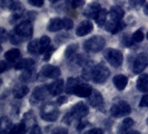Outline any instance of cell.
I'll list each match as a JSON object with an SVG mask.
<instances>
[{
	"label": "cell",
	"mask_w": 148,
	"mask_h": 134,
	"mask_svg": "<svg viewBox=\"0 0 148 134\" xmlns=\"http://www.w3.org/2000/svg\"><path fill=\"white\" fill-rule=\"evenodd\" d=\"M88 112L89 110L87 105H85L84 103H78L75 105L71 108V111L64 117V121L67 124H70L71 121H74V119H82V117H85L88 114Z\"/></svg>",
	"instance_id": "1"
},
{
	"label": "cell",
	"mask_w": 148,
	"mask_h": 134,
	"mask_svg": "<svg viewBox=\"0 0 148 134\" xmlns=\"http://www.w3.org/2000/svg\"><path fill=\"white\" fill-rule=\"evenodd\" d=\"M84 47L87 52H98L103 50V48L105 47V39L101 36H94V37L89 38L88 40H86Z\"/></svg>",
	"instance_id": "2"
},
{
	"label": "cell",
	"mask_w": 148,
	"mask_h": 134,
	"mask_svg": "<svg viewBox=\"0 0 148 134\" xmlns=\"http://www.w3.org/2000/svg\"><path fill=\"white\" fill-rule=\"evenodd\" d=\"M14 30H15L16 34L21 38L22 40L30 39L31 36H32V31H34L32 25H31L30 20H26V21H22L20 23H18Z\"/></svg>",
	"instance_id": "3"
},
{
	"label": "cell",
	"mask_w": 148,
	"mask_h": 134,
	"mask_svg": "<svg viewBox=\"0 0 148 134\" xmlns=\"http://www.w3.org/2000/svg\"><path fill=\"white\" fill-rule=\"evenodd\" d=\"M58 115H59V111L53 103H47L41 108V119L45 121L52 122V121L57 119Z\"/></svg>",
	"instance_id": "4"
},
{
	"label": "cell",
	"mask_w": 148,
	"mask_h": 134,
	"mask_svg": "<svg viewBox=\"0 0 148 134\" xmlns=\"http://www.w3.org/2000/svg\"><path fill=\"white\" fill-rule=\"evenodd\" d=\"M105 58L114 67H119L123 64V59H124L123 54L117 49H112V48H108L105 52Z\"/></svg>",
	"instance_id": "5"
},
{
	"label": "cell",
	"mask_w": 148,
	"mask_h": 134,
	"mask_svg": "<svg viewBox=\"0 0 148 134\" xmlns=\"http://www.w3.org/2000/svg\"><path fill=\"white\" fill-rule=\"evenodd\" d=\"M109 74H110V72H109V69L107 67L105 66V65H103V64H98L95 67L92 81L95 83H97V84H101V83H104L108 78Z\"/></svg>",
	"instance_id": "6"
},
{
	"label": "cell",
	"mask_w": 148,
	"mask_h": 134,
	"mask_svg": "<svg viewBox=\"0 0 148 134\" xmlns=\"http://www.w3.org/2000/svg\"><path fill=\"white\" fill-rule=\"evenodd\" d=\"M130 114V106L126 102H118L111 107V115L114 117H123Z\"/></svg>",
	"instance_id": "7"
},
{
	"label": "cell",
	"mask_w": 148,
	"mask_h": 134,
	"mask_svg": "<svg viewBox=\"0 0 148 134\" xmlns=\"http://www.w3.org/2000/svg\"><path fill=\"white\" fill-rule=\"evenodd\" d=\"M148 65V55L143 52L137 56V58L135 59L133 65V72L135 74H139L141 73Z\"/></svg>",
	"instance_id": "8"
},
{
	"label": "cell",
	"mask_w": 148,
	"mask_h": 134,
	"mask_svg": "<svg viewBox=\"0 0 148 134\" xmlns=\"http://www.w3.org/2000/svg\"><path fill=\"white\" fill-rule=\"evenodd\" d=\"M0 3H1V7L3 9H8V10L14 11L15 14L22 15L23 8H22L21 2L19 0H1Z\"/></svg>",
	"instance_id": "9"
},
{
	"label": "cell",
	"mask_w": 148,
	"mask_h": 134,
	"mask_svg": "<svg viewBox=\"0 0 148 134\" xmlns=\"http://www.w3.org/2000/svg\"><path fill=\"white\" fill-rule=\"evenodd\" d=\"M49 95H51V93H50L48 86H39V87H37V88L34 90V93H32V99H35L37 102L44 101Z\"/></svg>",
	"instance_id": "10"
},
{
	"label": "cell",
	"mask_w": 148,
	"mask_h": 134,
	"mask_svg": "<svg viewBox=\"0 0 148 134\" xmlns=\"http://www.w3.org/2000/svg\"><path fill=\"white\" fill-rule=\"evenodd\" d=\"M40 74H41V76L46 77V78H56V77H59L60 69L57 66L47 65V66L42 67Z\"/></svg>",
	"instance_id": "11"
},
{
	"label": "cell",
	"mask_w": 148,
	"mask_h": 134,
	"mask_svg": "<svg viewBox=\"0 0 148 134\" xmlns=\"http://www.w3.org/2000/svg\"><path fill=\"white\" fill-rule=\"evenodd\" d=\"M125 28V23L121 21H115V20H111L109 19L108 21H107V25H106V30L107 31H109L111 34H118L119 31H121V30Z\"/></svg>",
	"instance_id": "12"
},
{
	"label": "cell",
	"mask_w": 148,
	"mask_h": 134,
	"mask_svg": "<svg viewBox=\"0 0 148 134\" xmlns=\"http://www.w3.org/2000/svg\"><path fill=\"white\" fill-rule=\"evenodd\" d=\"M100 10H101L100 5L94 2V3H90L88 7L85 9L84 15L86 16L87 18H94V19H96V17L98 16V14L100 12Z\"/></svg>",
	"instance_id": "13"
},
{
	"label": "cell",
	"mask_w": 148,
	"mask_h": 134,
	"mask_svg": "<svg viewBox=\"0 0 148 134\" xmlns=\"http://www.w3.org/2000/svg\"><path fill=\"white\" fill-rule=\"evenodd\" d=\"M92 93V89L91 87L87 85V84H78V86L76 87L75 89V93L76 94V96L78 97H89L90 96V94Z\"/></svg>",
	"instance_id": "14"
},
{
	"label": "cell",
	"mask_w": 148,
	"mask_h": 134,
	"mask_svg": "<svg viewBox=\"0 0 148 134\" xmlns=\"http://www.w3.org/2000/svg\"><path fill=\"white\" fill-rule=\"evenodd\" d=\"M92 23L89 21V20H85L82 21L78 27H77V30H76V34L77 36H86L87 34H89L91 30H92Z\"/></svg>",
	"instance_id": "15"
},
{
	"label": "cell",
	"mask_w": 148,
	"mask_h": 134,
	"mask_svg": "<svg viewBox=\"0 0 148 134\" xmlns=\"http://www.w3.org/2000/svg\"><path fill=\"white\" fill-rule=\"evenodd\" d=\"M89 104L91 105L92 107H100L103 103H104V99H103V96L97 90H92V93L90 94V96L88 97Z\"/></svg>",
	"instance_id": "16"
},
{
	"label": "cell",
	"mask_w": 148,
	"mask_h": 134,
	"mask_svg": "<svg viewBox=\"0 0 148 134\" xmlns=\"http://www.w3.org/2000/svg\"><path fill=\"white\" fill-rule=\"evenodd\" d=\"M48 87H49L51 95H59L62 93V89H64V81L62 79H56L51 84H49Z\"/></svg>",
	"instance_id": "17"
},
{
	"label": "cell",
	"mask_w": 148,
	"mask_h": 134,
	"mask_svg": "<svg viewBox=\"0 0 148 134\" xmlns=\"http://www.w3.org/2000/svg\"><path fill=\"white\" fill-rule=\"evenodd\" d=\"M95 67L96 65L91 61H88L84 68H82V77L84 79L89 81V79H92V76H94V72H95Z\"/></svg>",
	"instance_id": "18"
},
{
	"label": "cell",
	"mask_w": 148,
	"mask_h": 134,
	"mask_svg": "<svg viewBox=\"0 0 148 134\" xmlns=\"http://www.w3.org/2000/svg\"><path fill=\"white\" fill-rule=\"evenodd\" d=\"M128 84V78L125 75H116L114 77V85L116 86V88L119 89V90H123L125 89V87Z\"/></svg>",
	"instance_id": "19"
},
{
	"label": "cell",
	"mask_w": 148,
	"mask_h": 134,
	"mask_svg": "<svg viewBox=\"0 0 148 134\" xmlns=\"http://www.w3.org/2000/svg\"><path fill=\"white\" fill-rule=\"evenodd\" d=\"M64 27V20H61L59 18H53L48 23V30L49 31H59Z\"/></svg>",
	"instance_id": "20"
},
{
	"label": "cell",
	"mask_w": 148,
	"mask_h": 134,
	"mask_svg": "<svg viewBox=\"0 0 148 134\" xmlns=\"http://www.w3.org/2000/svg\"><path fill=\"white\" fill-rule=\"evenodd\" d=\"M124 17V10L120 7H112L109 11V19L115 21H120Z\"/></svg>",
	"instance_id": "21"
},
{
	"label": "cell",
	"mask_w": 148,
	"mask_h": 134,
	"mask_svg": "<svg viewBox=\"0 0 148 134\" xmlns=\"http://www.w3.org/2000/svg\"><path fill=\"white\" fill-rule=\"evenodd\" d=\"M35 77H36V72L34 70L32 67H30V68L25 69V72L20 76V79L23 83H28V82H32L35 79Z\"/></svg>",
	"instance_id": "22"
},
{
	"label": "cell",
	"mask_w": 148,
	"mask_h": 134,
	"mask_svg": "<svg viewBox=\"0 0 148 134\" xmlns=\"http://www.w3.org/2000/svg\"><path fill=\"white\" fill-rule=\"evenodd\" d=\"M137 88L140 92H148V74H143L137 81Z\"/></svg>",
	"instance_id": "23"
},
{
	"label": "cell",
	"mask_w": 148,
	"mask_h": 134,
	"mask_svg": "<svg viewBox=\"0 0 148 134\" xmlns=\"http://www.w3.org/2000/svg\"><path fill=\"white\" fill-rule=\"evenodd\" d=\"M19 57H20V52L18 50V49H10V50H8L6 54H5V58L8 60V61H10V63H15L17 60L19 59Z\"/></svg>",
	"instance_id": "24"
},
{
	"label": "cell",
	"mask_w": 148,
	"mask_h": 134,
	"mask_svg": "<svg viewBox=\"0 0 148 134\" xmlns=\"http://www.w3.org/2000/svg\"><path fill=\"white\" fill-rule=\"evenodd\" d=\"M78 84H80L79 79L75 78V77H71L67 81V85H66V93L67 94H73L75 93V89L78 86Z\"/></svg>",
	"instance_id": "25"
},
{
	"label": "cell",
	"mask_w": 148,
	"mask_h": 134,
	"mask_svg": "<svg viewBox=\"0 0 148 134\" xmlns=\"http://www.w3.org/2000/svg\"><path fill=\"white\" fill-rule=\"evenodd\" d=\"M28 50L30 54H34V55H38V54H41V46H40V40H32L30 41L28 45Z\"/></svg>",
	"instance_id": "26"
},
{
	"label": "cell",
	"mask_w": 148,
	"mask_h": 134,
	"mask_svg": "<svg viewBox=\"0 0 148 134\" xmlns=\"http://www.w3.org/2000/svg\"><path fill=\"white\" fill-rule=\"evenodd\" d=\"M29 92L28 86H25V85H19V86H16L14 88V95L16 98H22L25 95H27Z\"/></svg>",
	"instance_id": "27"
},
{
	"label": "cell",
	"mask_w": 148,
	"mask_h": 134,
	"mask_svg": "<svg viewBox=\"0 0 148 134\" xmlns=\"http://www.w3.org/2000/svg\"><path fill=\"white\" fill-rule=\"evenodd\" d=\"M35 64V60L30 59V58H27V59H21L20 61H18L15 65L16 69H27V68H30V67L34 66Z\"/></svg>",
	"instance_id": "28"
},
{
	"label": "cell",
	"mask_w": 148,
	"mask_h": 134,
	"mask_svg": "<svg viewBox=\"0 0 148 134\" xmlns=\"http://www.w3.org/2000/svg\"><path fill=\"white\" fill-rule=\"evenodd\" d=\"M106 19H107V10H106V9H101L95 20H96L97 25H98L99 27H103L104 23H106Z\"/></svg>",
	"instance_id": "29"
},
{
	"label": "cell",
	"mask_w": 148,
	"mask_h": 134,
	"mask_svg": "<svg viewBox=\"0 0 148 134\" xmlns=\"http://www.w3.org/2000/svg\"><path fill=\"white\" fill-rule=\"evenodd\" d=\"M11 121L7 117H2L1 119V127H0V132L1 133H6V132H10L11 130Z\"/></svg>",
	"instance_id": "30"
},
{
	"label": "cell",
	"mask_w": 148,
	"mask_h": 134,
	"mask_svg": "<svg viewBox=\"0 0 148 134\" xmlns=\"http://www.w3.org/2000/svg\"><path fill=\"white\" fill-rule=\"evenodd\" d=\"M134 125V119H125V121H123V123L120 124V126H119V132L120 133H126L127 130H129L130 127Z\"/></svg>",
	"instance_id": "31"
},
{
	"label": "cell",
	"mask_w": 148,
	"mask_h": 134,
	"mask_svg": "<svg viewBox=\"0 0 148 134\" xmlns=\"http://www.w3.org/2000/svg\"><path fill=\"white\" fill-rule=\"evenodd\" d=\"M25 131H26V124H25V122H21V123L17 124V125H14V126L11 127L10 133L20 134V133H23Z\"/></svg>",
	"instance_id": "32"
},
{
	"label": "cell",
	"mask_w": 148,
	"mask_h": 134,
	"mask_svg": "<svg viewBox=\"0 0 148 134\" xmlns=\"http://www.w3.org/2000/svg\"><path fill=\"white\" fill-rule=\"evenodd\" d=\"M40 40V46H41V54L47 50V48L49 47L50 45V38L48 36H42V37L39 39Z\"/></svg>",
	"instance_id": "33"
},
{
	"label": "cell",
	"mask_w": 148,
	"mask_h": 134,
	"mask_svg": "<svg viewBox=\"0 0 148 134\" xmlns=\"http://www.w3.org/2000/svg\"><path fill=\"white\" fill-rule=\"evenodd\" d=\"M8 38H9V40H10V41H11L14 45H18V44H20V43H22V41H23L21 38L19 37V36L16 34L15 30H12L11 32H9Z\"/></svg>",
	"instance_id": "34"
},
{
	"label": "cell",
	"mask_w": 148,
	"mask_h": 134,
	"mask_svg": "<svg viewBox=\"0 0 148 134\" xmlns=\"http://www.w3.org/2000/svg\"><path fill=\"white\" fill-rule=\"evenodd\" d=\"M132 39L134 40V43H140V41H143V39H144L143 30L138 29L137 31H135L133 35V37H132Z\"/></svg>",
	"instance_id": "35"
},
{
	"label": "cell",
	"mask_w": 148,
	"mask_h": 134,
	"mask_svg": "<svg viewBox=\"0 0 148 134\" xmlns=\"http://www.w3.org/2000/svg\"><path fill=\"white\" fill-rule=\"evenodd\" d=\"M76 50H77V45H70V46H68L66 49V52H65V55H66V57H71L73 55H74L75 52H76Z\"/></svg>",
	"instance_id": "36"
},
{
	"label": "cell",
	"mask_w": 148,
	"mask_h": 134,
	"mask_svg": "<svg viewBox=\"0 0 148 134\" xmlns=\"http://www.w3.org/2000/svg\"><path fill=\"white\" fill-rule=\"evenodd\" d=\"M68 2H69L70 6H73L74 8H78L84 6L85 0H68Z\"/></svg>",
	"instance_id": "37"
},
{
	"label": "cell",
	"mask_w": 148,
	"mask_h": 134,
	"mask_svg": "<svg viewBox=\"0 0 148 134\" xmlns=\"http://www.w3.org/2000/svg\"><path fill=\"white\" fill-rule=\"evenodd\" d=\"M145 3V0H129V5L133 8H140Z\"/></svg>",
	"instance_id": "38"
},
{
	"label": "cell",
	"mask_w": 148,
	"mask_h": 134,
	"mask_svg": "<svg viewBox=\"0 0 148 134\" xmlns=\"http://www.w3.org/2000/svg\"><path fill=\"white\" fill-rule=\"evenodd\" d=\"M53 52H55V48L53 47H48L47 48V50L44 52V59L45 60H49L50 59V57H51V55L53 54Z\"/></svg>",
	"instance_id": "39"
},
{
	"label": "cell",
	"mask_w": 148,
	"mask_h": 134,
	"mask_svg": "<svg viewBox=\"0 0 148 134\" xmlns=\"http://www.w3.org/2000/svg\"><path fill=\"white\" fill-rule=\"evenodd\" d=\"M73 26H74L73 20H70V19H68V18H65V19H64V27H65V29H67V30L71 29Z\"/></svg>",
	"instance_id": "40"
},
{
	"label": "cell",
	"mask_w": 148,
	"mask_h": 134,
	"mask_svg": "<svg viewBox=\"0 0 148 134\" xmlns=\"http://www.w3.org/2000/svg\"><path fill=\"white\" fill-rule=\"evenodd\" d=\"M30 5L32 6H36V7H42L45 0H28Z\"/></svg>",
	"instance_id": "41"
},
{
	"label": "cell",
	"mask_w": 148,
	"mask_h": 134,
	"mask_svg": "<svg viewBox=\"0 0 148 134\" xmlns=\"http://www.w3.org/2000/svg\"><path fill=\"white\" fill-rule=\"evenodd\" d=\"M140 107H148V95H145L143 96V98L140 99Z\"/></svg>",
	"instance_id": "42"
},
{
	"label": "cell",
	"mask_w": 148,
	"mask_h": 134,
	"mask_svg": "<svg viewBox=\"0 0 148 134\" xmlns=\"http://www.w3.org/2000/svg\"><path fill=\"white\" fill-rule=\"evenodd\" d=\"M30 133H40V127L37 124H35L34 126L30 127Z\"/></svg>",
	"instance_id": "43"
},
{
	"label": "cell",
	"mask_w": 148,
	"mask_h": 134,
	"mask_svg": "<svg viewBox=\"0 0 148 134\" xmlns=\"http://www.w3.org/2000/svg\"><path fill=\"white\" fill-rule=\"evenodd\" d=\"M103 133V130L100 128H92L88 132V134H101Z\"/></svg>",
	"instance_id": "44"
},
{
	"label": "cell",
	"mask_w": 148,
	"mask_h": 134,
	"mask_svg": "<svg viewBox=\"0 0 148 134\" xmlns=\"http://www.w3.org/2000/svg\"><path fill=\"white\" fill-rule=\"evenodd\" d=\"M7 68H8L7 63H6L5 60H2V61H1V73H3V72H6V70H7Z\"/></svg>",
	"instance_id": "45"
},
{
	"label": "cell",
	"mask_w": 148,
	"mask_h": 134,
	"mask_svg": "<svg viewBox=\"0 0 148 134\" xmlns=\"http://www.w3.org/2000/svg\"><path fill=\"white\" fill-rule=\"evenodd\" d=\"M1 43H5V40H6V30L3 29V28H1Z\"/></svg>",
	"instance_id": "46"
},
{
	"label": "cell",
	"mask_w": 148,
	"mask_h": 134,
	"mask_svg": "<svg viewBox=\"0 0 148 134\" xmlns=\"http://www.w3.org/2000/svg\"><path fill=\"white\" fill-rule=\"evenodd\" d=\"M52 133H67V130L65 128H56L52 131Z\"/></svg>",
	"instance_id": "47"
},
{
	"label": "cell",
	"mask_w": 148,
	"mask_h": 134,
	"mask_svg": "<svg viewBox=\"0 0 148 134\" xmlns=\"http://www.w3.org/2000/svg\"><path fill=\"white\" fill-rule=\"evenodd\" d=\"M66 101H67V98H66V97L60 96L59 98H58V101H57V103H58V104H64V103H65Z\"/></svg>",
	"instance_id": "48"
},
{
	"label": "cell",
	"mask_w": 148,
	"mask_h": 134,
	"mask_svg": "<svg viewBox=\"0 0 148 134\" xmlns=\"http://www.w3.org/2000/svg\"><path fill=\"white\" fill-rule=\"evenodd\" d=\"M144 12L148 16V3H146V5H145V7H144Z\"/></svg>",
	"instance_id": "49"
},
{
	"label": "cell",
	"mask_w": 148,
	"mask_h": 134,
	"mask_svg": "<svg viewBox=\"0 0 148 134\" xmlns=\"http://www.w3.org/2000/svg\"><path fill=\"white\" fill-rule=\"evenodd\" d=\"M58 0H50V2H57Z\"/></svg>",
	"instance_id": "50"
},
{
	"label": "cell",
	"mask_w": 148,
	"mask_h": 134,
	"mask_svg": "<svg viewBox=\"0 0 148 134\" xmlns=\"http://www.w3.org/2000/svg\"><path fill=\"white\" fill-rule=\"evenodd\" d=\"M147 38H148V32H147Z\"/></svg>",
	"instance_id": "51"
},
{
	"label": "cell",
	"mask_w": 148,
	"mask_h": 134,
	"mask_svg": "<svg viewBox=\"0 0 148 134\" xmlns=\"http://www.w3.org/2000/svg\"><path fill=\"white\" fill-rule=\"evenodd\" d=\"M147 124H148V119H147Z\"/></svg>",
	"instance_id": "52"
}]
</instances>
